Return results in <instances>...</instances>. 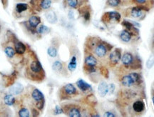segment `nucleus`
<instances>
[{
    "label": "nucleus",
    "instance_id": "obj_19",
    "mask_svg": "<svg viewBox=\"0 0 154 117\" xmlns=\"http://www.w3.org/2000/svg\"><path fill=\"white\" fill-rule=\"evenodd\" d=\"M40 22H41V20H40L39 17L37 16H32L29 20V24L30 26L32 28L37 27L40 24Z\"/></svg>",
    "mask_w": 154,
    "mask_h": 117
},
{
    "label": "nucleus",
    "instance_id": "obj_35",
    "mask_svg": "<svg viewBox=\"0 0 154 117\" xmlns=\"http://www.w3.org/2000/svg\"><path fill=\"white\" fill-rule=\"evenodd\" d=\"M44 100L40 101H37V108L39 109H42L43 107H44Z\"/></svg>",
    "mask_w": 154,
    "mask_h": 117
},
{
    "label": "nucleus",
    "instance_id": "obj_1",
    "mask_svg": "<svg viewBox=\"0 0 154 117\" xmlns=\"http://www.w3.org/2000/svg\"><path fill=\"white\" fill-rule=\"evenodd\" d=\"M146 10L141 7L135 6V7H129L123 11V14L125 17H132L136 20H143L146 16Z\"/></svg>",
    "mask_w": 154,
    "mask_h": 117
},
{
    "label": "nucleus",
    "instance_id": "obj_28",
    "mask_svg": "<svg viewBox=\"0 0 154 117\" xmlns=\"http://www.w3.org/2000/svg\"><path fill=\"white\" fill-rule=\"evenodd\" d=\"M50 32V29L48 26H45V25H41L40 26H39L37 29V32L39 34H47Z\"/></svg>",
    "mask_w": 154,
    "mask_h": 117
},
{
    "label": "nucleus",
    "instance_id": "obj_18",
    "mask_svg": "<svg viewBox=\"0 0 154 117\" xmlns=\"http://www.w3.org/2000/svg\"><path fill=\"white\" fill-rule=\"evenodd\" d=\"M68 115L71 117H80L81 116L79 109L75 106L71 107V108L68 109Z\"/></svg>",
    "mask_w": 154,
    "mask_h": 117
},
{
    "label": "nucleus",
    "instance_id": "obj_15",
    "mask_svg": "<svg viewBox=\"0 0 154 117\" xmlns=\"http://www.w3.org/2000/svg\"><path fill=\"white\" fill-rule=\"evenodd\" d=\"M86 0H66L67 5L71 8H77L78 7L81 6Z\"/></svg>",
    "mask_w": 154,
    "mask_h": 117
},
{
    "label": "nucleus",
    "instance_id": "obj_6",
    "mask_svg": "<svg viewBox=\"0 0 154 117\" xmlns=\"http://www.w3.org/2000/svg\"><path fill=\"white\" fill-rule=\"evenodd\" d=\"M121 51L119 49H116L112 51L109 55V60L110 62L112 64H116L119 61L121 60Z\"/></svg>",
    "mask_w": 154,
    "mask_h": 117
},
{
    "label": "nucleus",
    "instance_id": "obj_7",
    "mask_svg": "<svg viewBox=\"0 0 154 117\" xmlns=\"http://www.w3.org/2000/svg\"><path fill=\"white\" fill-rule=\"evenodd\" d=\"M23 90H24V87H23L22 84L20 83H17L9 88V94L12 95H17L22 93Z\"/></svg>",
    "mask_w": 154,
    "mask_h": 117
},
{
    "label": "nucleus",
    "instance_id": "obj_16",
    "mask_svg": "<svg viewBox=\"0 0 154 117\" xmlns=\"http://www.w3.org/2000/svg\"><path fill=\"white\" fill-rule=\"evenodd\" d=\"M46 18H47V21H48L49 22L51 23V24H54V23H56L57 21L56 15L55 14L54 11H47V12L46 13Z\"/></svg>",
    "mask_w": 154,
    "mask_h": 117
},
{
    "label": "nucleus",
    "instance_id": "obj_34",
    "mask_svg": "<svg viewBox=\"0 0 154 117\" xmlns=\"http://www.w3.org/2000/svg\"><path fill=\"white\" fill-rule=\"evenodd\" d=\"M83 17L86 21H89L91 18V14L89 10H85L83 13Z\"/></svg>",
    "mask_w": 154,
    "mask_h": 117
},
{
    "label": "nucleus",
    "instance_id": "obj_9",
    "mask_svg": "<svg viewBox=\"0 0 154 117\" xmlns=\"http://www.w3.org/2000/svg\"><path fill=\"white\" fill-rule=\"evenodd\" d=\"M98 94L104 97L108 93V85L105 82H101L98 87Z\"/></svg>",
    "mask_w": 154,
    "mask_h": 117
},
{
    "label": "nucleus",
    "instance_id": "obj_37",
    "mask_svg": "<svg viewBox=\"0 0 154 117\" xmlns=\"http://www.w3.org/2000/svg\"><path fill=\"white\" fill-rule=\"evenodd\" d=\"M114 90H115V86L113 84H110L108 86V93H113Z\"/></svg>",
    "mask_w": 154,
    "mask_h": 117
},
{
    "label": "nucleus",
    "instance_id": "obj_14",
    "mask_svg": "<svg viewBox=\"0 0 154 117\" xmlns=\"http://www.w3.org/2000/svg\"><path fill=\"white\" fill-rule=\"evenodd\" d=\"M30 69L34 73H39L42 70V66L39 61H34L30 65Z\"/></svg>",
    "mask_w": 154,
    "mask_h": 117
},
{
    "label": "nucleus",
    "instance_id": "obj_33",
    "mask_svg": "<svg viewBox=\"0 0 154 117\" xmlns=\"http://www.w3.org/2000/svg\"><path fill=\"white\" fill-rule=\"evenodd\" d=\"M153 64H154V54H152L151 56L149 57V59H148L147 63H146V66H147L148 69H151V67L153 66Z\"/></svg>",
    "mask_w": 154,
    "mask_h": 117
},
{
    "label": "nucleus",
    "instance_id": "obj_8",
    "mask_svg": "<svg viewBox=\"0 0 154 117\" xmlns=\"http://www.w3.org/2000/svg\"><path fill=\"white\" fill-rule=\"evenodd\" d=\"M132 109L136 113H141L143 112L144 109H145V104H144L143 101L140 100H137L133 103Z\"/></svg>",
    "mask_w": 154,
    "mask_h": 117
},
{
    "label": "nucleus",
    "instance_id": "obj_5",
    "mask_svg": "<svg viewBox=\"0 0 154 117\" xmlns=\"http://www.w3.org/2000/svg\"><path fill=\"white\" fill-rule=\"evenodd\" d=\"M121 61L125 66H132L134 63V57L130 52H125L121 57Z\"/></svg>",
    "mask_w": 154,
    "mask_h": 117
},
{
    "label": "nucleus",
    "instance_id": "obj_20",
    "mask_svg": "<svg viewBox=\"0 0 154 117\" xmlns=\"http://www.w3.org/2000/svg\"><path fill=\"white\" fill-rule=\"evenodd\" d=\"M85 64L87 66H95L97 64V59L92 55H89L85 59Z\"/></svg>",
    "mask_w": 154,
    "mask_h": 117
},
{
    "label": "nucleus",
    "instance_id": "obj_12",
    "mask_svg": "<svg viewBox=\"0 0 154 117\" xmlns=\"http://www.w3.org/2000/svg\"><path fill=\"white\" fill-rule=\"evenodd\" d=\"M63 89H64V93L67 95H74L77 94V89L71 84H66Z\"/></svg>",
    "mask_w": 154,
    "mask_h": 117
},
{
    "label": "nucleus",
    "instance_id": "obj_36",
    "mask_svg": "<svg viewBox=\"0 0 154 117\" xmlns=\"http://www.w3.org/2000/svg\"><path fill=\"white\" fill-rule=\"evenodd\" d=\"M62 112H63V110L62 109V108H60L59 106H56V108H55V111H54L55 114H62Z\"/></svg>",
    "mask_w": 154,
    "mask_h": 117
},
{
    "label": "nucleus",
    "instance_id": "obj_13",
    "mask_svg": "<svg viewBox=\"0 0 154 117\" xmlns=\"http://www.w3.org/2000/svg\"><path fill=\"white\" fill-rule=\"evenodd\" d=\"M120 37H121V40L124 42H128L131 41V37H132V34H131V32L128 31L127 29L123 30L122 32H121V34H120Z\"/></svg>",
    "mask_w": 154,
    "mask_h": 117
},
{
    "label": "nucleus",
    "instance_id": "obj_23",
    "mask_svg": "<svg viewBox=\"0 0 154 117\" xmlns=\"http://www.w3.org/2000/svg\"><path fill=\"white\" fill-rule=\"evenodd\" d=\"M131 76V78H132L133 81L134 82V84H140V82H142V78L141 76L139 74H138V73H135V72H133V73H131V74H129Z\"/></svg>",
    "mask_w": 154,
    "mask_h": 117
},
{
    "label": "nucleus",
    "instance_id": "obj_2",
    "mask_svg": "<svg viewBox=\"0 0 154 117\" xmlns=\"http://www.w3.org/2000/svg\"><path fill=\"white\" fill-rule=\"evenodd\" d=\"M131 3L144 9L146 11L154 6V0H129Z\"/></svg>",
    "mask_w": 154,
    "mask_h": 117
},
{
    "label": "nucleus",
    "instance_id": "obj_26",
    "mask_svg": "<svg viewBox=\"0 0 154 117\" xmlns=\"http://www.w3.org/2000/svg\"><path fill=\"white\" fill-rule=\"evenodd\" d=\"M28 8V6L26 4H23V3H20V4H17L16 6V11L18 13H22L23 11H26Z\"/></svg>",
    "mask_w": 154,
    "mask_h": 117
},
{
    "label": "nucleus",
    "instance_id": "obj_22",
    "mask_svg": "<svg viewBox=\"0 0 154 117\" xmlns=\"http://www.w3.org/2000/svg\"><path fill=\"white\" fill-rule=\"evenodd\" d=\"M4 101H5V103L8 106H11L13 105L15 102V98L14 97V96L11 94H9L6 95L5 98H4Z\"/></svg>",
    "mask_w": 154,
    "mask_h": 117
},
{
    "label": "nucleus",
    "instance_id": "obj_11",
    "mask_svg": "<svg viewBox=\"0 0 154 117\" xmlns=\"http://www.w3.org/2000/svg\"><path fill=\"white\" fill-rule=\"evenodd\" d=\"M77 87L79 88V89L81 90L82 91H91V90H92V88H91V86L82 79H79V81L77 82Z\"/></svg>",
    "mask_w": 154,
    "mask_h": 117
},
{
    "label": "nucleus",
    "instance_id": "obj_38",
    "mask_svg": "<svg viewBox=\"0 0 154 117\" xmlns=\"http://www.w3.org/2000/svg\"><path fill=\"white\" fill-rule=\"evenodd\" d=\"M104 116L106 117H114L115 116V114L111 112H106L105 114H104Z\"/></svg>",
    "mask_w": 154,
    "mask_h": 117
},
{
    "label": "nucleus",
    "instance_id": "obj_3",
    "mask_svg": "<svg viewBox=\"0 0 154 117\" xmlns=\"http://www.w3.org/2000/svg\"><path fill=\"white\" fill-rule=\"evenodd\" d=\"M121 16L117 11H110V12H106L103 15L102 20L105 22H109L111 21H116V22H120Z\"/></svg>",
    "mask_w": 154,
    "mask_h": 117
},
{
    "label": "nucleus",
    "instance_id": "obj_39",
    "mask_svg": "<svg viewBox=\"0 0 154 117\" xmlns=\"http://www.w3.org/2000/svg\"><path fill=\"white\" fill-rule=\"evenodd\" d=\"M32 112L34 113V116H37V115H38V112L36 110H33V111H32Z\"/></svg>",
    "mask_w": 154,
    "mask_h": 117
},
{
    "label": "nucleus",
    "instance_id": "obj_29",
    "mask_svg": "<svg viewBox=\"0 0 154 117\" xmlns=\"http://www.w3.org/2000/svg\"><path fill=\"white\" fill-rule=\"evenodd\" d=\"M62 68H63L62 64L59 61H55V62L52 65L53 70L55 71V72H60V71H62Z\"/></svg>",
    "mask_w": 154,
    "mask_h": 117
},
{
    "label": "nucleus",
    "instance_id": "obj_10",
    "mask_svg": "<svg viewBox=\"0 0 154 117\" xmlns=\"http://www.w3.org/2000/svg\"><path fill=\"white\" fill-rule=\"evenodd\" d=\"M121 84H122V85L126 87H132L133 85H134V82L133 81L132 78H131L130 74H128V75H125L124 76H123L121 80Z\"/></svg>",
    "mask_w": 154,
    "mask_h": 117
},
{
    "label": "nucleus",
    "instance_id": "obj_4",
    "mask_svg": "<svg viewBox=\"0 0 154 117\" xmlns=\"http://www.w3.org/2000/svg\"><path fill=\"white\" fill-rule=\"evenodd\" d=\"M108 45H107L108 46ZM107 46L104 45V43H99L95 47L94 52L96 55L99 58H104L107 54L108 49L107 48Z\"/></svg>",
    "mask_w": 154,
    "mask_h": 117
},
{
    "label": "nucleus",
    "instance_id": "obj_27",
    "mask_svg": "<svg viewBox=\"0 0 154 117\" xmlns=\"http://www.w3.org/2000/svg\"><path fill=\"white\" fill-rule=\"evenodd\" d=\"M121 3H122V0H107V5L112 7H116Z\"/></svg>",
    "mask_w": 154,
    "mask_h": 117
},
{
    "label": "nucleus",
    "instance_id": "obj_30",
    "mask_svg": "<svg viewBox=\"0 0 154 117\" xmlns=\"http://www.w3.org/2000/svg\"><path fill=\"white\" fill-rule=\"evenodd\" d=\"M5 51L6 53V54H7V56H8V57H9V58H12V57H14L15 54V51L12 47H8L5 48Z\"/></svg>",
    "mask_w": 154,
    "mask_h": 117
},
{
    "label": "nucleus",
    "instance_id": "obj_31",
    "mask_svg": "<svg viewBox=\"0 0 154 117\" xmlns=\"http://www.w3.org/2000/svg\"><path fill=\"white\" fill-rule=\"evenodd\" d=\"M47 53L51 57H56L57 55V50L54 47H50L47 50Z\"/></svg>",
    "mask_w": 154,
    "mask_h": 117
},
{
    "label": "nucleus",
    "instance_id": "obj_21",
    "mask_svg": "<svg viewBox=\"0 0 154 117\" xmlns=\"http://www.w3.org/2000/svg\"><path fill=\"white\" fill-rule=\"evenodd\" d=\"M15 49H16V51L17 53L20 54H22L25 52L26 47L22 42H19L15 45Z\"/></svg>",
    "mask_w": 154,
    "mask_h": 117
},
{
    "label": "nucleus",
    "instance_id": "obj_40",
    "mask_svg": "<svg viewBox=\"0 0 154 117\" xmlns=\"http://www.w3.org/2000/svg\"><path fill=\"white\" fill-rule=\"evenodd\" d=\"M153 103H154V97H153Z\"/></svg>",
    "mask_w": 154,
    "mask_h": 117
},
{
    "label": "nucleus",
    "instance_id": "obj_32",
    "mask_svg": "<svg viewBox=\"0 0 154 117\" xmlns=\"http://www.w3.org/2000/svg\"><path fill=\"white\" fill-rule=\"evenodd\" d=\"M19 115L21 117H28L29 116V112L27 109H20V112H19Z\"/></svg>",
    "mask_w": 154,
    "mask_h": 117
},
{
    "label": "nucleus",
    "instance_id": "obj_17",
    "mask_svg": "<svg viewBox=\"0 0 154 117\" xmlns=\"http://www.w3.org/2000/svg\"><path fill=\"white\" fill-rule=\"evenodd\" d=\"M32 98H33V99L36 101H42V100H44V99L43 94L37 89L34 90L33 92H32Z\"/></svg>",
    "mask_w": 154,
    "mask_h": 117
},
{
    "label": "nucleus",
    "instance_id": "obj_25",
    "mask_svg": "<svg viewBox=\"0 0 154 117\" xmlns=\"http://www.w3.org/2000/svg\"><path fill=\"white\" fill-rule=\"evenodd\" d=\"M51 0H41L40 2V7L43 9H48L51 7Z\"/></svg>",
    "mask_w": 154,
    "mask_h": 117
},
{
    "label": "nucleus",
    "instance_id": "obj_24",
    "mask_svg": "<svg viewBox=\"0 0 154 117\" xmlns=\"http://www.w3.org/2000/svg\"><path fill=\"white\" fill-rule=\"evenodd\" d=\"M77 66V57L74 56L72 57L71 61H70L69 64L68 65V70L71 71V72H74L76 69Z\"/></svg>",
    "mask_w": 154,
    "mask_h": 117
}]
</instances>
